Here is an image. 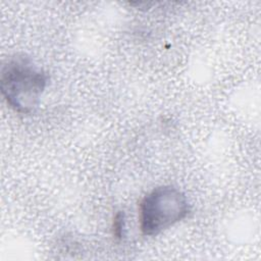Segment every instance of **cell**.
Returning a JSON list of instances; mask_svg holds the SVG:
<instances>
[{"mask_svg":"<svg viewBox=\"0 0 261 261\" xmlns=\"http://www.w3.org/2000/svg\"><path fill=\"white\" fill-rule=\"evenodd\" d=\"M190 211V203L180 190L157 187L140 202V229L146 237L158 236L185 219Z\"/></svg>","mask_w":261,"mask_h":261,"instance_id":"cell-2","label":"cell"},{"mask_svg":"<svg viewBox=\"0 0 261 261\" xmlns=\"http://www.w3.org/2000/svg\"><path fill=\"white\" fill-rule=\"evenodd\" d=\"M48 80L46 71L31 57L15 54L8 57L1 67L0 89L10 108L29 114L39 106Z\"/></svg>","mask_w":261,"mask_h":261,"instance_id":"cell-1","label":"cell"},{"mask_svg":"<svg viewBox=\"0 0 261 261\" xmlns=\"http://www.w3.org/2000/svg\"><path fill=\"white\" fill-rule=\"evenodd\" d=\"M112 233L117 240H122L125 236V215L123 211H118L112 221Z\"/></svg>","mask_w":261,"mask_h":261,"instance_id":"cell-3","label":"cell"}]
</instances>
